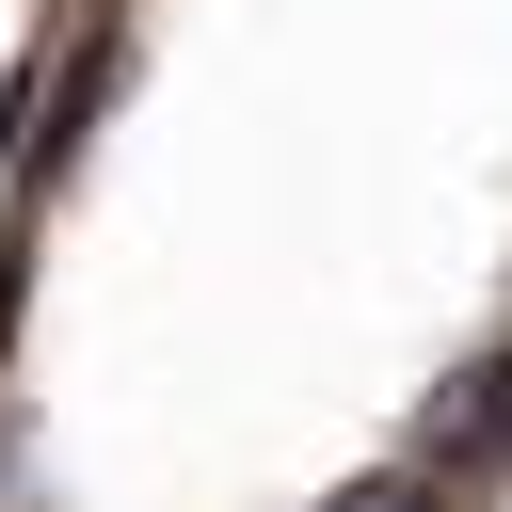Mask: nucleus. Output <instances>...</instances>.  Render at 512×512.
<instances>
[{"label": "nucleus", "instance_id": "nucleus-1", "mask_svg": "<svg viewBox=\"0 0 512 512\" xmlns=\"http://www.w3.org/2000/svg\"><path fill=\"white\" fill-rule=\"evenodd\" d=\"M336 512H448V496H432V480H416V464H400V480H352V496H336Z\"/></svg>", "mask_w": 512, "mask_h": 512}]
</instances>
